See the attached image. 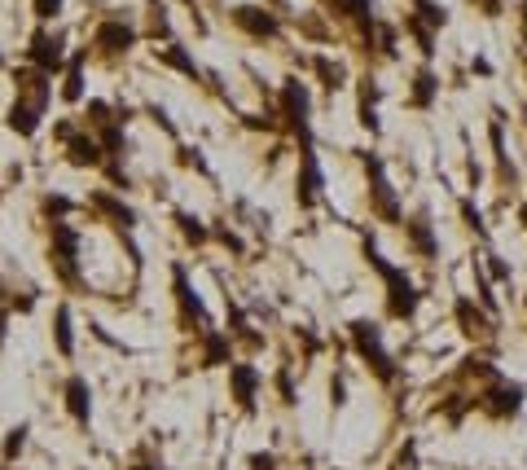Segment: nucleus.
<instances>
[{
    "instance_id": "f257e3e1",
    "label": "nucleus",
    "mask_w": 527,
    "mask_h": 470,
    "mask_svg": "<svg viewBox=\"0 0 527 470\" xmlns=\"http://www.w3.org/2000/svg\"><path fill=\"white\" fill-rule=\"evenodd\" d=\"M49 92H53V84L44 70H35V75H22L18 84V101H14V110H9V128L18 132V137H31L35 128H40V119H44V106H49Z\"/></svg>"
},
{
    "instance_id": "f03ea898",
    "label": "nucleus",
    "mask_w": 527,
    "mask_h": 470,
    "mask_svg": "<svg viewBox=\"0 0 527 470\" xmlns=\"http://www.w3.org/2000/svg\"><path fill=\"white\" fill-rule=\"evenodd\" d=\"M369 260H374V268L382 273V282H387V291H391V317H409V312L417 308V295H413V286L404 282V273L391 268V264L382 260L374 246H369Z\"/></svg>"
},
{
    "instance_id": "7ed1b4c3",
    "label": "nucleus",
    "mask_w": 527,
    "mask_h": 470,
    "mask_svg": "<svg viewBox=\"0 0 527 470\" xmlns=\"http://www.w3.org/2000/svg\"><path fill=\"white\" fill-rule=\"evenodd\" d=\"M53 260L66 282H75V260H79V233L66 220H53Z\"/></svg>"
},
{
    "instance_id": "20e7f679",
    "label": "nucleus",
    "mask_w": 527,
    "mask_h": 470,
    "mask_svg": "<svg viewBox=\"0 0 527 470\" xmlns=\"http://www.w3.org/2000/svg\"><path fill=\"white\" fill-rule=\"evenodd\" d=\"M352 339H356V347H361V356L378 369V378H391V360H387V352H382V343H378V325L352 321Z\"/></svg>"
},
{
    "instance_id": "39448f33",
    "label": "nucleus",
    "mask_w": 527,
    "mask_h": 470,
    "mask_svg": "<svg viewBox=\"0 0 527 470\" xmlns=\"http://www.w3.org/2000/svg\"><path fill=\"white\" fill-rule=\"evenodd\" d=\"M92 44H97V49H106V53H123V49H132V44H137V31H132L123 18H110V22H101V27H97Z\"/></svg>"
},
{
    "instance_id": "423d86ee",
    "label": "nucleus",
    "mask_w": 527,
    "mask_h": 470,
    "mask_svg": "<svg viewBox=\"0 0 527 470\" xmlns=\"http://www.w3.org/2000/svg\"><path fill=\"white\" fill-rule=\"evenodd\" d=\"M31 62L44 70V75H53L57 66H62V35H49V31H35L31 35Z\"/></svg>"
},
{
    "instance_id": "0eeeda50",
    "label": "nucleus",
    "mask_w": 527,
    "mask_h": 470,
    "mask_svg": "<svg viewBox=\"0 0 527 470\" xmlns=\"http://www.w3.org/2000/svg\"><path fill=\"white\" fill-rule=\"evenodd\" d=\"M66 409H70V418L79 422V427H88V418H92V391H88V382L79 378H66Z\"/></svg>"
},
{
    "instance_id": "6e6552de",
    "label": "nucleus",
    "mask_w": 527,
    "mask_h": 470,
    "mask_svg": "<svg viewBox=\"0 0 527 470\" xmlns=\"http://www.w3.org/2000/svg\"><path fill=\"white\" fill-rule=\"evenodd\" d=\"M233 22H237V27H246L250 35H277V18H272L268 9H255V5L233 9Z\"/></svg>"
},
{
    "instance_id": "1a4fd4ad",
    "label": "nucleus",
    "mask_w": 527,
    "mask_h": 470,
    "mask_svg": "<svg viewBox=\"0 0 527 470\" xmlns=\"http://www.w3.org/2000/svg\"><path fill=\"white\" fill-rule=\"evenodd\" d=\"M229 382H233V400L250 409L255 404V387H259V373L250 369V365H229Z\"/></svg>"
},
{
    "instance_id": "9d476101",
    "label": "nucleus",
    "mask_w": 527,
    "mask_h": 470,
    "mask_svg": "<svg viewBox=\"0 0 527 470\" xmlns=\"http://www.w3.org/2000/svg\"><path fill=\"white\" fill-rule=\"evenodd\" d=\"M172 277H176V295H181V308H185V312H194L198 321H207V308H202V299L194 295V286H189V277H185L181 264L172 268Z\"/></svg>"
},
{
    "instance_id": "9b49d317",
    "label": "nucleus",
    "mask_w": 527,
    "mask_h": 470,
    "mask_svg": "<svg viewBox=\"0 0 527 470\" xmlns=\"http://www.w3.org/2000/svg\"><path fill=\"white\" fill-rule=\"evenodd\" d=\"M70 163L75 167H97L101 163V146L97 141H83V137H70Z\"/></svg>"
},
{
    "instance_id": "f8f14e48",
    "label": "nucleus",
    "mask_w": 527,
    "mask_h": 470,
    "mask_svg": "<svg viewBox=\"0 0 527 470\" xmlns=\"http://www.w3.org/2000/svg\"><path fill=\"white\" fill-rule=\"evenodd\" d=\"M369 172H374V198H378L382 215H391V220H395V202H391V185H387V176H382V163H378V159H369Z\"/></svg>"
},
{
    "instance_id": "ddd939ff",
    "label": "nucleus",
    "mask_w": 527,
    "mask_h": 470,
    "mask_svg": "<svg viewBox=\"0 0 527 470\" xmlns=\"http://www.w3.org/2000/svg\"><path fill=\"white\" fill-rule=\"evenodd\" d=\"M53 339H57V352H62V356H70V352H75V339H70V308H66V304L57 308V321H53Z\"/></svg>"
},
{
    "instance_id": "4468645a",
    "label": "nucleus",
    "mask_w": 527,
    "mask_h": 470,
    "mask_svg": "<svg viewBox=\"0 0 527 470\" xmlns=\"http://www.w3.org/2000/svg\"><path fill=\"white\" fill-rule=\"evenodd\" d=\"M62 97H66V101H79V97H83V57H75V62H70V70H66V88H62Z\"/></svg>"
},
{
    "instance_id": "2eb2a0df",
    "label": "nucleus",
    "mask_w": 527,
    "mask_h": 470,
    "mask_svg": "<svg viewBox=\"0 0 527 470\" xmlns=\"http://www.w3.org/2000/svg\"><path fill=\"white\" fill-rule=\"evenodd\" d=\"M229 360V339L224 334H207V352H202V365H224Z\"/></svg>"
},
{
    "instance_id": "dca6fc26",
    "label": "nucleus",
    "mask_w": 527,
    "mask_h": 470,
    "mask_svg": "<svg viewBox=\"0 0 527 470\" xmlns=\"http://www.w3.org/2000/svg\"><path fill=\"white\" fill-rule=\"evenodd\" d=\"M92 202H97V207H101V211H110V215H115V220H119V224H123V228H128L132 220H137V215H132V211L123 207V202H115L110 194H97V198H92Z\"/></svg>"
},
{
    "instance_id": "f3484780",
    "label": "nucleus",
    "mask_w": 527,
    "mask_h": 470,
    "mask_svg": "<svg viewBox=\"0 0 527 470\" xmlns=\"http://www.w3.org/2000/svg\"><path fill=\"white\" fill-rule=\"evenodd\" d=\"M523 400V387H506V391H497L493 395V413H514Z\"/></svg>"
},
{
    "instance_id": "a211bd4d",
    "label": "nucleus",
    "mask_w": 527,
    "mask_h": 470,
    "mask_svg": "<svg viewBox=\"0 0 527 470\" xmlns=\"http://www.w3.org/2000/svg\"><path fill=\"white\" fill-rule=\"evenodd\" d=\"M163 62H172L176 70H185L189 79H198V66H194V57H185V53H181V44H172V49H163Z\"/></svg>"
},
{
    "instance_id": "6ab92c4d",
    "label": "nucleus",
    "mask_w": 527,
    "mask_h": 470,
    "mask_svg": "<svg viewBox=\"0 0 527 470\" xmlns=\"http://www.w3.org/2000/svg\"><path fill=\"white\" fill-rule=\"evenodd\" d=\"M176 224H181V233L189 237V242H207V228H202V220H194V215H176Z\"/></svg>"
},
{
    "instance_id": "aec40b11",
    "label": "nucleus",
    "mask_w": 527,
    "mask_h": 470,
    "mask_svg": "<svg viewBox=\"0 0 527 470\" xmlns=\"http://www.w3.org/2000/svg\"><path fill=\"white\" fill-rule=\"evenodd\" d=\"M22 449H27V422L9 431V440H5V462H14V457H18Z\"/></svg>"
},
{
    "instance_id": "412c9836",
    "label": "nucleus",
    "mask_w": 527,
    "mask_h": 470,
    "mask_svg": "<svg viewBox=\"0 0 527 470\" xmlns=\"http://www.w3.org/2000/svg\"><path fill=\"white\" fill-rule=\"evenodd\" d=\"M409 237H413V242L426 251V255H435V242H430V228H426V220H422V215H417V220L409 224Z\"/></svg>"
},
{
    "instance_id": "4be33fe9",
    "label": "nucleus",
    "mask_w": 527,
    "mask_h": 470,
    "mask_svg": "<svg viewBox=\"0 0 527 470\" xmlns=\"http://www.w3.org/2000/svg\"><path fill=\"white\" fill-rule=\"evenodd\" d=\"M57 14H62V0H35V18H40V22H49Z\"/></svg>"
},
{
    "instance_id": "5701e85b",
    "label": "nucleus",
    "mask_w": 527,
    "mask_h": 470,
    "mask_svg": "<svg viewBox=\"0 0 527 470\" xmlns=\"http://www.w3.org/2000/svg\"><path fill=\"white\" fill-rule=\"evenodd\" d=\"M334 5H343L347 14H352V18H361V22L369 18V0H334Z\"/></svg>"
},
{
    "instance_id": "b1692460",
    "label": "nucleus",
    "mask_w": 527,
    "mask_h": 470,
    "mask_svg": "<svg viewBox=\"0 0 527 470\" xmlns=\"http://www.w3.org/2000/svg\"><path fill=\"white\" fill-rule=\"evenodd\" d=\"M101 146L110 150V154H119V150H123V132H119V128H106V132H101Z\"/></svg>"
},
{
    "instance_id": "393cba45",
    "label": "nucleus",
    "mask_w": 527,
    "mask_h": 470,
    "mask_svg": "<svg viewBox=\"0 0 527 470\" xmlns=\"http://www.w3.org/2000/svg\"><path fill=\"white\" fill-rule=\"evenodd\" d=\"M417 9H422V18L430 22V27H439V22H444V9H435L430 0H417Z\"/></svg>"
},
{
    "instance_id": "a878e982",
    "label": "nucleus",
    "mask_w": 527,
    "mask_h": 470,
    "mask_svg": "<svg viewBox=\"0 0 527 470\" xmlns=\"http://www.w3.org/2000/svg\"><path fill=\"white\" fill-rule=\"evenodd\" d=\"M250 470H277V457L272 453H250Z\"/></svg>"
},
{
    "instance_id": "bb28decb",
    "label": "nucleus",
    "mask_w": 527,
    "mask_h": 470,
    "mask_svg": "<svg viewBox=\"0 0 527 470\" xmlns=\"http://www.w3.org/2000/svg\"><path fill=\"white\" fill-rule=\"evenodd\" d=\"M430 88H435V79H430V75H417V101H430Z\"/></svg>"
},
{
    "instance_id": "cd10ccee",
    "label": "nucleus",
    "mask_w": 527,
    "mask_h": 470,
    "mask_svg": "<svg viewBox=\"0 0 527 470\" xmlns=\"http://www.w3.org/2000/svg\"><path fill=\"white\" fill-rule=\"evenodd\" d=\"M44 211H49V215H53V211L66 215V211H70V198H44Z\"/></svg>"
},
{
    "instance_id": "c85d7f7f",
    "label": "nucleus",
    "mask_w": 527,
    "mask_h": 470,
    "mask_svg": "<svg viewBox=\"0 0 527 470\" xmlns=\"http://www.w3.org/2000/svg\"><path fill=\"white\" fill-rule=\"evenodd\" d=\"M5 325H9V317H5V312H0V343H5Z\"/></svg>"
},
{
    "instance_id": "c756f323",
    "label": "nucleus",
    "mask_w": 527,
    "mask_h": 470,
    "mask_svg": "<svg viewBox=\"0 0 527 470\" xmlns=\"http://www.w3.org/2000/svg\"><path fill=\"white\" fill-rule=\"evenodd\" d=\"M132 470H159V466H132Z\"/></svg>"
},
{
    "instance_id": "7c9ffc66",
    "label": "nucleus",
    "mask_w": 527,
    "mask_h": 470,
    "mask_svg": "<svg viewBox=\"0 0 527 470\" xmlns=\"http://www.w3.org/2000/svg\"><path fill=\"white\" fill-rule=\"evenodd\" d=\"M523 22H527V9H523Z\"/></svg>"
}]
</instances>
